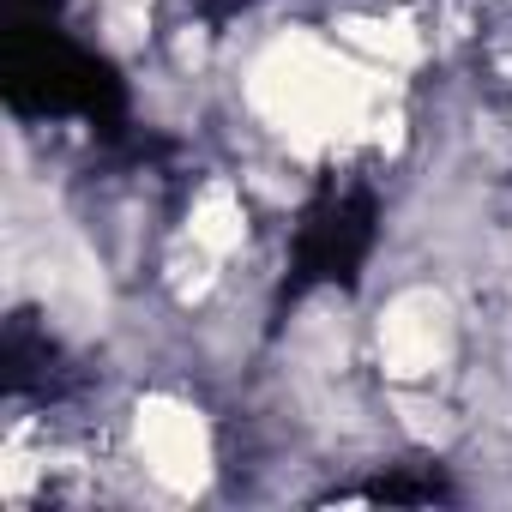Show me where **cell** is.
<instances>
[{"label": "cell", "mask_w": 512, "mask_h": 512, "mask_svg": "<svg viewBox=\"0 0 512 512\" xmlns=\"http://www.w3.org/2000/svg\"><path fill=\"white\" fill-rule=\"evenodd\" d=\"M386 344H392V362L404 374H422L440 350V308L434 302H404L398 320L386 326Z\"/></svg>", "instance_id": "obj_1"}]
</instances>
